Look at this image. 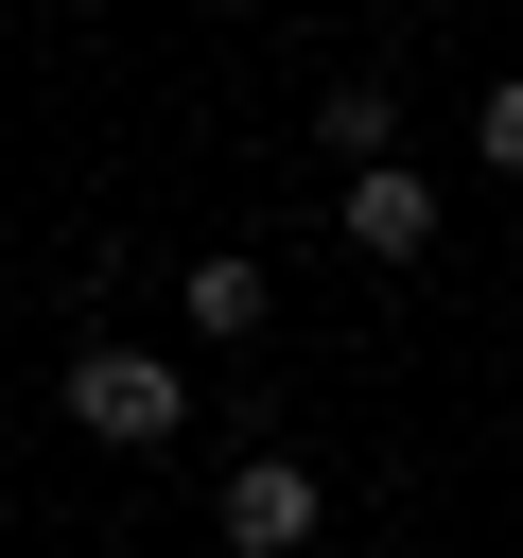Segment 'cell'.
Returning a JSON list of instances; mask_svg holds the SVG:
<instances>
[{
    "label": "cell",
    "mask_w": 523,
    "mask_h": 558,
    "mask_svg": "<svg viewBox=\"0 0 523 558\" xmlns=\"http://www.w3.org/2000/svg\"><path fill=\"white\" fill-rule=\"evenodd\" d=\"M174 418H192V384H174L157 349H122V331H105V349H70V436H105V453H157Z\"/></svg>",
    "instance_id": "obj_1"
},
{
    "label": "cell",
    "mask_w": 523,
    "mask_h": 558,
    "mask_svg": "<svg viewBox=\"0 0 523 558\" xmlns=\"http://www.w3.org/2000/svg\"><path fill=\"white\" fill-rule=\"evenodd\" d=\"M209 523H227V558H296V541L331 523V488H314L296 453H244V471L209 488Z\"/></svg>",
    "instance_id": "obj_2"
},
{
    "label": "cell",
    "mask_w": 523,
    "mask_h": 558,
    "mask_svg": "<svg viewBox=\"0 0 523 558\" xmlns=\"http://www.w3.org/2000/svg\"><path fill=\"white\" fill-rule=\"evenodd\" d=\"M349 244H366V262H436V174L366 157V174H349Z\"/></svg>",
    "instance_id": "obj_3"
},
{
    "label": "cell",
    "mask_w": 523,
    "mask_h": 558,
    "mask_svg": "<svg viewBox=\"0 0 523 558\" xmlns=\"http://www.w3.org/2000/svg\"><path fill=\"white\" fill-rule=\"evenodd\" d=\"M174 314H192V331H209V349H244V331H262V314H279V279H262V262H244V244H209V262H174Z\"/></svg>",
    "instance_id": "obj_4"
},
{
    "label": "cell",
    "mask_w": 523,
    "mask_h": 558,
    "mask_svg": "<svg viewBox=\"0 0 523 558\" xmlns=\"http://www.w3.org/2000/svg\"><path fill=\"white\" fill-rule=\"evenodd\" d=\"M314 140H331V157H349V174H366V157H384V140H401V105H384V87H331V105H314Z\"/></svg>",
    "instance_id": "obj_5"
},
{
    "label": "cell",
    "mask_w": 523,
    "mask_h": 558,
    "mask_svg": "<svg viewBox=\"0 0 523 558\" xmlns=\"http://www.w3.org/2000/svg\"><path fill=\"white\" fill-rule=\"evenodd\" d=\"M471 157H488V174H523V70H506V87L471 105Z\"/></svg>",
    "instance_id": "obj_6"
}]
</instances>
